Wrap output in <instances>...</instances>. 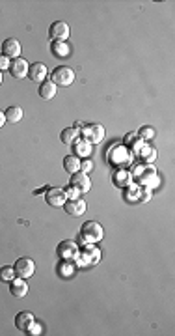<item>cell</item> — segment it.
Returning a JSON list of instances; mask_svg holds the SVG:
<instances>
[{
	"label": "cell",
	"mask_w": 175,
	"mask_h": 336,
	"mask_svg": "<svg viewBox=\"0 0 175 336\" xmlns=\"http://www.w3.org/2000/svg\"><path fill=\"white\" fill-rule=\"evenodd\" d=\"M133 177L138 181V183L142 185V187H157L159 185V176H157V172H155V168L151 167V165H138V167H134V170L131 172Z\"/></svg>",
	"instance_id": "6da1fadb"
},
{
	"label": "cell",
	"mask_w": 175,
	"mask_h": 336,
	"mask_svg": "<svg viewBox=\"0 0 175 336\" xmlns=\"http://www.w3.org/2000/svg\"><path fill=\"white\" fill-rule=\"evenodd\" d=\"M103 237H105V230H103L99 222L88 220V222L82 224V230H80V239L82 241H86V243H99V241H103Z\"/></svg>",
	"instance_id": "7a4b0ae2"
},
{
	"label": "cell",
	"mask_w": 175,
	"mask_h": 336,
	"mask_svg": "<svg viewBox=\"0 0 175 336\" xmlns=\"http://www.w3.org/2000/svg\"><path fill=\"white\" fill-rule=\"evenodd\" d=\"M101 258V252L97 251V247L93 243H86L82 247V251H78V256L76 260L80 265H95Z\"/></svg>",
	"instance_id": "3957f363"
},
{
	"label": "cell",
	"mask_w": 175,
	"mask_h": 336,
	"mask_svg": "<svg viewBox=\"0 0 175 336\" xmlns=\"http://www.w3.org/2000/svg\"><path fill=\"white\" fill-rule=\"evenodd\" d=\"M80 134L90 144H99L105 138V127L101 124H86V126L80 127Z\"/></svg>",
	"instance_id": "277c9868"
},
{
	"label": "cell",
	"mask_w": 175,
	"mask_h": 336,
	"mask_svg": "<svg viewBox=\"0 0 175 336\" xmlns=\"http://www.w3.org/2000/svg\"><path fill=\"white\" fill-rule=\"evenodd\" d=\"M50 79H52V83L56 84V86H71V84L75 83V71L67 66H58L52 71Z\"/></svg>",
	"instance_id": "5b68a950"
},
{
	"label": "cell",
	"mask_w": 175,
	"mask_h": 336,
	"mask_svg": "<svg viewBox=\"0 0 175 336\" xmlns=\"http://www.w3.org/2000/svg\"><path fill=\"white\" fill-rule=\"evenodd\" d=\"M78 243L76 241H71V239H66V241H62V243L58 245V249H56V252H58V258H62V260L66 261H75L76 256H78Z\"/></svg>",
	"instance_id": "8992f818"
},
{
	"label": "cell",
	"mask_w": 175,
	"mask_h": 336,
	"mask_svg": "<svg viewBox=\"0 0 175 336\" xmlns=\"http://www.w3.org/2000/svg\"><path fill=\"white\" fill-rule=\"evenodd\" d=\"M13 269H15V277L25 278L26 280V278L34 277V273H35V263H34L30 258H19V260L15 261Z\"/></svg>",
	"instance_id": "52a82bcc"
},
{
	"label": "cell",
	"mask_w": 175,
	"mask_h": 336,
	"mask_svg": "<svg viewBox=\"0 0 175 336\" xmlns=\"http://www.w3.org/2000/svg\"><path fill=\"white\" fill-rule=\"evenodd\" d=\"M45 202L49 204L50 208H64V204L67 202L66 191L60 187H50L47 194H45Z\"/></svg>",
	"instance_id": "ba28073f"
},
{
	"label": "cell",
	"mask_w": 175,
	"mask_h": 336,
	"mask_svg": "<svg viewBox=\"0 0 175 336\" xmlns=\"http://www.w3.org/2000/svg\"><path fill=\"white\" fill-rule=\"evenodd\" d=\"M69 25L64 23V21H56V23H52L49 28V36L52 38V42H66L67 38H69Z\"/></svg>",
	"instance_id": "9c48e42d"
},
{
	"label": "cell",
	"mask_w": 175,
	"mask_h": 336,
	"mask_svg": "<svg viewBox=\"0 0 175 336\" xmlns=\"http://www.w3.org/2000/svg\"><path fill=\"white\" fill-rule=\"evenodd\" d=\"M71 187L76 189L78 193H88L90 189H92V179L88 174H84V172H75V174H71Z\"/></svg>",
	"instance_id": "30bf717a"
},
{
	"label": "cell",
	"mask_w": 175,
	"mask_h": 336,
	"mask_svg": "<svg viewBox=\"0 0 175 336\" xmlns=\"http://www.w3.org/2000/svg\"><path fill=\"white\" fill-rule=\"evenodd\" d=\"M2 54L11 60L21 58V43H19V40H15V38H8L6 42L2 43Z\"/></svg>",
	"instance_id": "8fae6325"
},
{
	"label": "cell",
	"mask_w": 175,
	"mask_h": 336,
	"mask_svg": "<svg viewBox=\"0 0 175 336\" xmlns=\"http://www.w3.org/2000/svg\"><path fill=\"white\" fill-rule=\"evenodd\" d=\"M28 69H30V66H28V62L25 58H15L11 60V64H9V73L15 79H26Z\"/></svg>",
	"instance_id": "7c38bea8"
},
{
	"label": "cell",
	"mask_w": 175,
	"mask_h": 336,
	"mask_svg": "<svg viewBox=\"0 0 175 336\" xmlns=\"http://www.w3.org/2000/svg\"><path fill=\"white\" fill-rule=\"evenodd\" d=\"M34 323H35V316H34L32 312H19L15 316V327L21 333H28Z\"/></svg>",
	"instance_id": "4fadbf2b"
},
{
	"label": "cell",
	"mask_w": 175,
	"mask_h": 336,
	"mask_svg": "<svg viewBox=\"0 0 175 336\" xmlns=\"http://www.w3.org/2000/svg\"><path fill=\"white\" fill-rule=\"evenodd\" d=\"M64 210H66L67 215L71 217H80L86 213V202L82 198H75V200H67L64 204Z\"/></svg>",
	"instance_id": "5bb4252c"
},
{
	"label": "cell",
	"mask_w": 175,
	"mask_h": 336,
	"mask_svg": "<svg viewBox=\"0 0 175 336\" xmlns=\"http://www.w3.org/2000/svg\"><path fill=\"white\" fill-rule=\"evenodd\" d=\"M80 124L78 126H73V127H67V129H64L62 131V134H60V138H62V142L67 144V146H73V144L80 138Z\"/></svg>",
	"instance_id": "9a60e30c"
},
{
	"label": "cell",
	"mask_w": 175,
	"mask_h": 336,
	"mask_svg": "<svg viewBox=\"0 0 175 336\" xmlns=\"http://www.w3.org/2000/svg\"><path fill=\"white\" fill-rule=\"evenodd\" d=\"M28 75H30V81H35V83H43L47 79V66L41 64V62H35L30 66L28 69Z\"/></svg>",
	"instance_id": "2e32d148"
},
{
	"label": "cell",
	"mask_w": 175,
	"mask_h": 336,
	"mask_svg": "<svg viewBox=\"0 0 175 336\" xmlns=\"http://www.w3.org/2000/svg\"><path fill=\"white\" fill-rule=\"evenodd\" d=\"M11 288H9V292H11V295L13 297H17V299H21V297H25L26 294H28V284H26L25 278H19L15 277L11 282Z\"/></svg>",
	"instance_id": "e0dca14e"
},
{
	"label": "cell",
	"mask_w": 175,
	"mask_h": 336,
	"mask_svg": "<svg viewBox=\"0 0 175 336\" xmlns=\"http://www.w3.org/2000/svg\"><path fill=\"white\" fill-rule=\"evenodd\" d=\"M73 150H75L73 155H76V157H90L93 150V144H90L86 138H78V140L73 144Z\"/></svg>",
	"instance_id": "ac0fdd59"
},
{
	"label": "cell",
	"mask_w": 175,
	"mask_h": 336,
	"mask_svg": "<svg viewBox=\"0 0 175 336\" xmlns=\"http://www.w3.org/2000/svg\"><path fill=\"white\" fill-rule=\"evenodd\" d=\"M50 52H52L56 58H67V56L71 54V47L67 45V42H52Z\"/></svg>",
	"instance_id": "d6986e66"
},
{
	"label": "cell",
	"mask_w": 175,
	"mask_h": 336,
	"mask_svg": "<svg viewBox=\"0 0 175 336\" xmlns=\"http://www.w3.org/2000/svg\"><path fill=\"white\" fill-rule=\"evenodd\" d=\"M56 95V84L52 83V81H43L41 84H39V97L45 101L52 99Z\"/></svg>",
	"instance_id": "ffe728a7"
},
{
	"label": "cell",
	"mask_w": 175,
	"mask_h": 336,
	"mask_svg": "<svg viewBox=\"0 0 175 336\" xmlns=\"http://www.w3.org/2000/svg\"><path fill=\"white\" fill-rule=\"evenodd\" d=\"M114 183H116L117 187H129V185L133 183V174H131L129 170L119 168L116 174H114Z\"/></svg>",
	"instance_id": "44dd1931"
},
{
	"label": "cell",
	"mask_w": 175,
	"mask_h": 336,
	"mask_svg": "<svg viewBox=\"0 0 175 336\" xmlns=\"http://www.w3.org/2000/svg\"><path fill=\"white\" fill-rule=\"evenodd\" d=\"M4 116H6V122L8 124H19L21 120H23V109L21 107H9L6 112H4Z\"/></svg>",
	"instance_id": "7402d4cb"
},
{
	"label": "cell",
	"mask_w": 175,
	"mask_h": 336,
	"mask_svg": "<svg viewBox=\"0 0 175 336\" xmlns=\"http://www.w3.org/2000/svg\"><path fill=\"white\" fill-rule=\"evenodd\" d=\"M64 168H66L69 174H75V172H80V159L76 155H67L64 159Z\"/></svg>",
	"instance_id": "603a6c76"
},
{
	"label": "cell",
	"mask_w": 175,
	"mask_h": 336,
	"mask_svg": "<svg viewBox=\"0 0 175 336\" xmlns=\"http://www.w3.org/2000/svg\"><path fill=\"white\" fill-rule=\"evenodd\" d=\"M138 151H140V153H138V155H140V159H142L143 163H147V165L157 159V151L153 150V148H149V146H145V144H142V148H140Z\"/></svg>",
	"instance_id": "cb8c5ba5"
},
{
	"label": "cell",
	"mask_w": 175,
	"mask_h": 336,
	"mask_svg": "<svg viewBox=\"0 0 175 336\" xmlns=\"http://www.w3.org/2000/svg\"><path fill=\"white\" fill-rule=\"evenodd\" d=\"M58 273L62 275L64 278H69L73 277V273H75V267H73V261H62L58 265Z\"/></svg>",
	"instance_id": "d4e9b609"
},
{
	"label": "cell",
	"mask_w": 175,
	"mask_h": 336,
	"mask_svg": "<svg viewBox=\"0 0 175 336\" xmlns=\"http://www.w3.org/2000/svg\"><path fill=\"white\" fill-rule=\"evenodd\" d=\"M15 278V269L6 265V267H0V280H4V282H11Z\"/></svg>",
	"instance_id": "484cf974"
},
{
	"label": "cell",
	"mask_w": 175,
	"mask_h": 336,
	"mask_svg": "<svg viewBox=\"0 0 175 336\" xmlns=\"http://www.w3.org/2000/svg\"><path fill=\"white\" fill-rule=\"evenodd\" d=\"M116 159L127 163V161H129V151H127L125 148H119V151H116V153H110V161L114 163Z\"/></svg>",
	"instance_id": "4316f807"
},
{
	"label": "cell",
	"mask_w": 175,
	"mask_h": 336,
	"mask_svg": "<svg viewBox=\"0 0 175 336\" xmlns=\"http://www.w3.org/2000/svg\"><path fill=\"white\" fill-rule=\"evenodd\" d=\"M140 138H142L143 142H147V140H153L155 138V129L153 127H142L140 129Z\"/></svg>",
	"instance_id": "83f0119b"
},
{
	"label": "cell",
	"mask_w": 175,
	"mask_h": 336,
	"mask_svg": "<svg viewBox=\"0 0 175 336\" xmlns=\"http://www.w3.org/2000/svg\"><path fill=\"white\" fill-rule=\"evenodd\" d=\"M43 333V325L41 323H34L32 329L28 331V335H32V336H39Z\"/></svg>",
	"instance_id": "f1b7e54d"
},
{
	"label": "cell",
	"mask_w": 175,
	"mask_h": 336,
	"mask_svg": "<svg viewBox=\"0 0 175 336\" xmlns=\"http://www.w3.org/2000/svg\"><path fill=\"white\" fill-rule=\"evenodd\" d=\"M66 191V196H67V200H75V198H78V191L76 189H73V187H69V189H64Z\"/></svg>",
	"instance_id": "f546056e"
},
{
	"label": "cell",
	"mask_w": 175,
	"mask_h": 336,
	"mask_svg": "<svg viewBox=\"0 0 175 336\" xmlns=\"http://www.w3.org/2000/svg\"><path fill=\"white\" fill-rule=\"evenodd\" d=\"M92 170H93V163H92V161H84V163H80V172L88 174V172H92Z\"/></svg>",
	"instance_id": "4dcf8cb0"
},
{
	"label": "cell",
	"mask_w": 175,
	"mask_h": 336,
	"mask_svg": "<svg viewBox=\"0 0 175 336\" xmlns=\"http://www.w3.org/2000/svg\"><path fill=\"white\" fill-rule=\"evenodd\" d=\"M9 58L8 56H4V54H0V71H4V69H9Z\"/></svg>",
	"instance_id": "1f68e13d"
},
{
	"label": "cell",
	"mask_w": 175,
	"mask_h": 336,
	"mask_svg": "<svg viewBox=\"0 0 175 336\" xmlns=\"http://www.w3.org/2000/svg\"><path fill=\"white\" fill-rule=\"evenodd\" d=\"M4 126H6V116H4V112L0 110V129H2Z\"/></svg>",
	"instance_id": "d6a6232c"
},
{
	"label": "cell",
	"mask_w": 175,
	"mask_h": 336,
	"mask_svg": "<svg viewBox=\"0 0 175 336\" xmlns=\"http://www.w3.org/2000/svg\"><path fill=\"white\" fill-rule=\"evenodd\" d=\"M0 84H2V71H0Z\"/></svg>",
	"instance_id": "836d02e7"
}]
</instances>
